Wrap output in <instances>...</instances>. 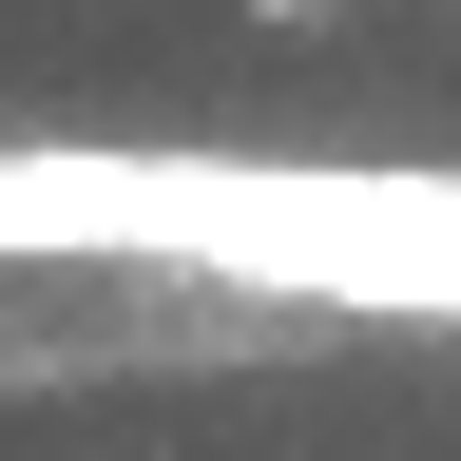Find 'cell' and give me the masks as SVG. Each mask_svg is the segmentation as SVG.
I'll return each mask as SVG.
<instances>
[{
    "mask_svg": "<svg viewBox=\"0 0 461 461\" xmlns=\"http://www.w3.org/2000/svg\"><path fill=\"white\" fill-rule=\"evenodd\" d=\"M250 20H308V0H250Z\"/></svg>",
    "mask_w": 461,
    "mask_h": 461,
    "instance_id": "1",
    "label": "cell"
}]
</instances>
